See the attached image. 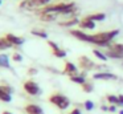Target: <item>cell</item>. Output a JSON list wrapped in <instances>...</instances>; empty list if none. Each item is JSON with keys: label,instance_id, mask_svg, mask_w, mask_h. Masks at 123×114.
<instances>
[{"label": "cell", "instance_id": "ba28073f", "mask_svg": "<svg viewBox=\"0 0 123 114\" xmlns=\"http://www.w3.org/2000/svg\"><path fill=\"white\" fill-rule=\"evenodd\" d=\"M20 8L28 11H35L37 8H41V4H40V0H23L20 3Z\"/></svg>", "mask_w": 123, "mask_h": 114}, {"label": "cell", "instance_id": "9c48e42d", "mask_svg": "<svg viewBox=\"0 0 123 114\" xmlns=\"http://www.w3.org/2000/svg\"><path fill=\"white\" fill-rule=\"evenodd\" d=\"M64 73L66 74V76H69V78H72V77H74V76H78V74H80V72H78V68L73 62L66 61V62H65Z\"/></svg>", "mask_w": 123, "mask_h": 114}, {"label": "cell", "instance_id": "d6a6232c", "mask_svg": "<svg viewBox=\"0 0 123 114\" xmlns=\"http://www.w3.org/2000/svg\"><path fill=\"white\" fill-rule=\"evenodd\" d=\"M1 114H12V113H11V111H8V110H4Z\"/></svg>", "mask_w": 123, "mask_h": 114}, {"label": "cell", "instance_id": "1f68e13d", "mask_svg": "<svg viewBox=\"0 0 123 114\" xmlns=\"http://www.w3.org/2000/svg\"><path fill=\"white\" fill-rule=\"evenodd\" d=\"M117 110V105H109V111H115Z\"/></svg>", "mask_w": 123, "mask_h": 114}, {"label": "cell", "instance_id": "e0dca14e", "mask_svg": "<svg viewBox=\"0 0 123 114\" xmlns=\"http://www.w3.org/2000/svg\"><path fill=\"white\" fill-rule=\"evenodd\" d=\"M0 68H6V69L11 68V64H9L7 54H0Z\"/></svg>", "mask_w": 123, "mask_h": 114}, {"label": "cell", "instance_id": "4dcf8cb0", "mask_svg": "<svg viewBox=\"0 0 123 114\" xmlns=\"http://www.w3.org/2000/svg\"><path fill=\"white\" fill-rule=\"evenodd\" d=\"M118 98H119V102H118V105H119V106H123V94L118 95Z\"/></svg>", "mask_w": 123, "mask_h": 114}, {"label": "cell", "instance_id": "8fae6325", "mask_svg": "<svg viewBox=\"0 0 123 114\" xmlns=\"http://www.w3.org/2000/svg\"><path fill=\"white\" fill-rule=\"evenodd\" d=\"M94 80H105V81H110V80H117L118 77L115 74L110 73V72H99V73H94L93 76Z\"/></svg>", "mask_w": 123, "mask_h": 114}, {"label": "cell", "instance_id": "e575fe53", "mask_svg": "<svg viewBox=\"0 0 123 114\" xmlns=\"http://www.w3.org/2000/svg\"><path fill=\"white\" fill-rule=\"evenodd\" d=\"M119 114H123V110H120V111H119Z\"/></svg>", "mask_w": 123, "mask_h": 114}, {"label": "cell", "instance_id": "f1b7e54d", "mask_svg": "<svg viewBox=\"0 0 123 114\" xmlns=\"http://www.w3.org/2000/svg\"><path fill=\"white\" fill-rule=\"evenodd\" d=\"M50 1L52 0H40V4H41V7H46V5L50 4Z\"/></svg>", "mask_w": 123, "mask_h": 114}, {"label": "cell", "instance_id": "9a60e30c", "mask_svg": "<svg viewBox=\"0 0 123 114\" xmlns=\"http://www.w3.org/2000/svg\"><path fill=\"white\" fill-rule=\"evenodd\" d=\"M60 15L57 13H53V12H48V13H40V20L41 21H45V23H50V21H54L57 20Z\"/></svg>", "mask_w": 123, "mask_h": 114}, {"label": "cell", "instance_id": "3957f363", "mask_svg": "<svg viewBox=\"0 0 123 114\" xmlns=\"http://www.w3.org/2000/svg\"><path fill=\"white\" fill-rule=\"evenodd\" d=\"M106 56L110 58H118L122 60L123 58V44H115L111 42L106 50Z\"/></svg>", "mask_w": 123, "mask_h": 114}, {"label": "cell", "instance_id": "7a4b0ae2", "mask_svg": "<svg viewBox=\"0 0 123 114\" xmlns=\"http://www.w3.org/2000/svg\"><path fill=\"white\" fill-rule=\"evenodd\" d=\"M49 102L53 103L54 106L60 109V110H66L68 107L70 106V101L66 95L61 94V93H54L49 97Z\"/></svg>", "mask_w": 123, "mask_h": 114}, {"label": "cell", "instance_id": "7c38bea8", "mask_svg": "<svg viewBox=\"0 0 123 114\" xmlns=\"http://www.w3.org/2000/svg\"><path fill=\"white\" fill-rule=\"evenodd\" d=\"M6 37H7V40L11 42L12 47H20V45H23L24 41H25L23 37H19V36H16V34H13V33H8Z\"/></svg>", "mask_w": 123, "mask_h": 114}, {"label": "cell", "instance_id": "52a82bcc", "mask_svg": "<svg viewBox=\"0 0 123 114\" xmlns=\"http://www.w3.org/2000/svg\"><path fill=\"white\" fill-rule=\"evenodd\" d=\"M12 87L8 85H0V101L11 102L12 101Z\"/></svg>", "mask_w": 123, "mask_h": 114}, {"label": "cell", "instance_id": "8992f818", "mask_svg": "<svg viewBox=\"0 0 123 114\" xmlns=\"http://www.w3.org/2000/svg\"><path fill=\"white\" fill-rule=\"evenodd\" d=\"M70 34L73 37H75L77 40H81L83 42H89V44H93V34L85 33L81 29H70Z\"/></svg>", "mask_w": 123, "mask_h": 114}, {"label": "cell", "instance_id": "44dd1931", "mask_svg": "<svg viewBox=\"0 0 123 114\" xmlns=\"http://www.w3.org/2000/svg\"><path fill=\"white\" fill-rule=\"evenodd\" d=\"M93 53H94V56H95L97 58H99L101 61H107V56H106V53H103V52H101L99 49H93Z\"/></svg>", "mask_w": 123, "mask_h": 114}, {"label": "cell", "instance_id": "d6986e66", "mask_svg": "<svg viewBox=\"0 0 123 114\" xmlns=\"http://www.w3.org/2000/svg\"><path fill=\"white\" fill-rule=\"evenodd\" d=\"M90 20H93V21H103L105 19H106V15L105 13H93V15H89L87 16Z\"/></svg>", "mask_w": 123, "mask_h": 114}, {"label": "cell", "instance_id": "603a6c76", "mask_svg": "<svg viewBox=\"0 0 123 114\" xmlns=\"http://www.w3.org/2000/svg\"><path fill=\"white\" fill-rule=\"evenodd\" d=\"M82 86V90L85 93H91L93 92V89H94V85H93V82H90V81H86L83 85H81Z\"/></svg>", "mask_w": 123, "mask_h": 114}, {"label": "cell", "instance_id": "836d02e7", "mask_svg": "<svg viewBox=\"0 0 123 114\" xmlns=\"http://www.w3.org/2000/svg\"><path fill=\"white\" fill-rule=\"evenodd\" d=\"M102 110H109V106H102Z\"/></svg>", "mask_w": 123, "mask_h": 114}, {"label": "cell", "instance_id": "7402d4cb", "mask_svg": "<svg viewBox=\"0 0 123 114\" xmlns=\"http://www.w3.org/2000/svg\"><path fill=\"white\" fill-rule=\"evenodd\" d=\"M52 53H53V56H56L57 58H65L66 57V50L61 49V48H58V49H56V50H52Z\"/></svg>", "mask_w": 123, "mask_h": 114}, {"label": "cell", "instance_id": "ffe728a7", "mask_svg": "<svg viewBox=\"0 0 123 114\" xmlns=\"http://www.w3.org/2000/svg\"><path fill=\"white\" fill-rule=\"evenodd\" d=\"M11 42L7 40V37H0V50H6L8 48H11Z\"/></svg>", "mask_w": 123, "mask_h": 114}, {"label": "cell", "instance_id": "f546056e", "mask_svg": "<svg viewBox=\"0 0 123 114\" xmlns=\"http://www.w3.org/2000/svg\"><path fill=\"white\" fill-rule=\"evenodd\" d=\"M70 114H82V113H81V110L78 107H75V109H73V110L70 111Z\"/></svg>", "mask_w": 123, "mask_h": 114}, {"label": "cell", "instance_id": "2e32d148", "mask_svg": "<svg viewBox=\"0 0 123 114\" xmlns=\"http://www.w3.org/2000/svg\"><path fill=\"white\" fill-rule=\"evenodd\" d=\"M31 33H32L33 36L41 37V39H48V33H46L44 29H41V28H33V29H31Z\"/></svg>", "mask_w": 123, "mask_h": 114}, {"label": "cell", "instance_id": "277c9868", "mask_svg": "<svg viewBox=\"0 0 123 114\" xmlns=\"http://www.w3.org/2000/svg\"><path fill=\"white\" fill-rule=\"evenodd\" d=\"M23 87L24 90L28 93L29 95H40L41 94V89L33 80H27L23 82Z\"/></svg>", "mask_w": 123, "mask_h": 114}, {"label": "cell", "instance_id": "d590c367", "mask_svg": "<svg viewBox=\"0 0 123 114\" xmlns=\"http://www.w3.org/2000/svg\"><path fill=\"white\" fill-rule=\"evenodd\" d=\"M0 4H1V0H0Z\"/></svg>", "mask_w": 123, "mask_h": 114}, {"label": "cell", "instance_id": "4316f807", "mask_svg": "<svg viewBox=\"0 0 123 114\" xmlns=\"http://www.w3.org/2000/svg\"><path fill=\"white\" fill-rule=\"evenodd\" d=\"M46 42H48V45L52 48V50H56V49H58V48H60L58 45H57L56 42H53L52 40H46Z\"/></svg>", "mask_w": 123, "mask_h": 114}, {"label": "cell", "instance_id": "d4e9b609", "mask_svg": "<svg viewBox=\"0 0 123 114\" xmlns=\"http://www.w3.org/2000/svg\"><path fill=\"white\" fill-rule=\"evenodd\" d=\"M83 106H85V109H86V110H87V111H90V110H93V109H94V102H93V101H85V102H83Z\"/></svg>", "mask_w": 123, "mask_h": 114}, {"label": "cell", "instance_id": "83f0119b", "mask_svg": "<svg viewBox=\"0 0 123 114\" xmlns=\"http://www.w3.org/2000/svg\"><path fill=\"white\" fill-rule=\"evenodd\" d=\"M28 74H29V76H36V74H37V69L36 68H29Z\"/></svg>", "mask_w": 123, "mask_h": 114}, {"label": "cell", "instance_id": "4fadbf2b", "mask_svg": "<svg viewBox=\"0 0 123 114\" xmlns=\"http://www.w3.org/2000/svg\"><path fill=\"white\" fill-rule=\"evenodd\" d=\"M78 27H80L81 29H94V28H95V21L90 20L87 16H85L83 19H81Z\"/></svg>", "mask_w": 123, "mask_h": 114}, {"label": "cell", "instance_id": "484cf974", "mask_svg": "<svg viewBox=\"0 0 123 114\" xmlns=\"http://www.w3.org/2000/svg\"><path fill=\"white\" fill-rule=\"evenodd\" d=\"M12 60H13V61H16V62H21V61H23V56L20 54V53L15 52L13 54H12Z\"/></svg>", "mask_w": 123, "mask_h": 114}, {"label": "cell", "instance_id": "6da1fadb", "mask_svg": "<svg viewBox=\"0 0 123 114\" xmlns=\"http://www.w3.org/2000/svg\"><path fill=\"white\" fill-rule=\"evenodd\" d=\"M119 34L118 29L114 31H107V32H99V33L93 34V44L98 45V47H105L109 48V45L112 42V40Z\"/></svg>", "mask_w": 123, "mask_h": 114}, {"label": "cell", "instance_id": "5bb4252c", "mask_svg": "<svg viewBox=\"0 0 123 114\" xmlns=\"http://www.w3.org/2000/svg\"><path fill=\"white\" fill-rule=\"evenodd\" d=\"M25 113L27 114H44V110L41 106L36 105V103H28L25 106Z\"/></svg>", "mask_w": 123, "mask_h": 114}, {"label": "cell", "instance_id": "30bf717a", "mask_svg": "<svg viewBox=\"0 0 123 114\" xmlns=\"http://www.w3.org/2000/svg\"><path fill=\"white\" fill-rule=\"evenodd\" d=\"M80 21L81 20H78V19L74 16V17H68V19H65V20H62V21H58V25L64 27V28H72V27L78 25Z\"/></svg>", "mask_w": 123, "mask_h": 114}, {"label": "cell", "instance_id": "5b68a950", "mask_svg": "<svg viewBox=\"0 0 123 114\" xmlns=\"http://www.w3.org/2000/svg\"><path fill=\"white\" fill-rule=\"evenodd\" d=\"M78 66H80V69H82V70L89 72V70L95 69L97 65L91 58L87 57V56H80V57H78Z\"/></svg>", "mask_w": 123, "mask_h": 114}, {"label": "cell", "instance_id": "cb8c5ba5", "mask_svg": "<svg viewBox=\"0 0 123 114\" xmlns=\"http://www.w3.org/2000/svg\"><path fill=\"white\" fill-rule=\"evenodd\" d=\"M107 102H109V105H118V102H119V98H118V95H112V94H109L106 97Z\"/></svg>", "mask_w": 123, "mask_h": 114}, {"label": "cell", "instance_id": "ac0fdd59", "mask_svg": "<svg viewBox=\"0 0 123 114\" xmlns=\"http://www.w3.org/2000/svg\"><path fill=\"white\" fill-rule=\"evenodd\" d=\"M70 81L75 82V84H78V85H83V84L86 82L85 73H83V74H78V76H74V77H72V78H70Z\"/></svg>", "mask_w": 123, "mask_h": 114}]
</instances>
